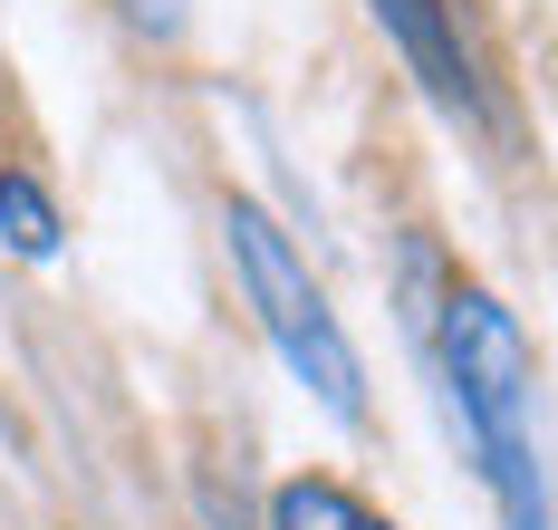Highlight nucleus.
<instances>
[{"mask_svg": "<svg viewBox=\"0 0 558 530\" xmlns=\"http://www.w3.org/2000/svg\"><path fill=\"white\" fill-rule=\"evenodd\" d=\"M444 386L452 414L482 454V482L501 492L510 530H549V482H539V434H530V396H539V366H530V338L492 290L444 299Z\"/></svg>", "mask_w": 558, "mask_h": 530, "instance_id": "1", "label": "nucleus"}, {"mask_svg": "<svg viewBox=\"0 0 558 530\" xmlns=\"http://www.w3.org/2000/svg\"><path fill=\"white\" fill-rule=\"evenodd\" d=\"M222 241H231V270H241V299H251V318H260V338L279 348V366L337 414V424H356L366 414V366L347 348V328H337L328 290L308 280V261L289 251L260 203H222Z\"/></svg>", "mask_w": 558, "mask_h": 530, "instance_id": "2", "label": "nucleus"}, {"mask_svg": "<svg viewBox=\"0 0 558 530\" xmlns=\"http://www.w3.org/2000/svg\"><path fill=\"white\" fill-rule=\"evenodd\" d=\"M376 20H386V39L404 49V68L444 97L452 117L482 107V87H472V49H462V29H452V0H376Z\"/></svg>", "mask_w": 558, "mask_h": 530, "instance_id": "3", "label": "nucleus"}, {"mask_svg": "<svg viewBox=\"0 0 558 530\" xmlns=\"http://www.w3.org/2000/svg\"><path fill=\"white\" fill-rule=\"evenodd\" d=\"M0 241L20 261H58V203H49V183L20 174V165H0Z\"/></svg>", "mask_w": 558, "mask_h": 530, "instance_id": "4", "label": "nucleus"}, {"mask_svg": "<svg viewBox=\"0 0 558 530\" xmlns=\"http://www.w3.org/2000/svg\"><path fill=\"white\" fill-rule=\"evenodd\" d=\"M270 530H366V502L328 472H299V482L270 492Z\"/></svg>", "mask_w": 558, "mask_h": 530, "instance_id": "5", "label": "nucleus"}]
</instances>
